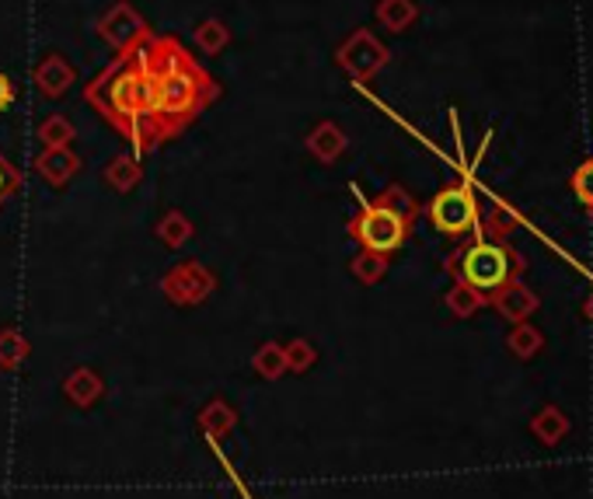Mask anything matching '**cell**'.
<instances>
[{"label":"cell","mask_w":593,"mask_h":499,"mask_svg":"<svg viewBox=\"0 0 593 499\" xmlns=\"http://www.w3.org/2000/svg\"><path fill=\"white\" fill-rule=\"evenodd\" d=\"M136 60L147 70L154 91V123L164 136V144L182 136L196 119L221 99V84L209 70L185 50L175 35H151L144 45H136Z\"/></svg>","instance_id":"6da1fadb"},{"label":"cell","mask_w":593,"mask_h":499,"mask_svg":"<svg viewBox=\"0 0 593 499\" xmlns=\"http://www.w3.org/2000/svg\"><path fill=\"white\" fill-rule=\"evenodd\" d=\"M84 102L99 112L105 123L130 140L136 157L154 154L164 136L154 123V91L147 70L140 67L136 53H119L99 78L84 84Z\"/></svg>","instance_id":"7a4b0ae2"},{"label":"cell","mask_w":593,"mask_h":499,"mask_svg":"<svg viewBox=\"0 0 593 499\" xmlns=\"http://www.w3.org/2000/svg\"><path fill=\"white\" fill-rule=\"evenodd\" d=\"M419 200L409 193L406 185H388L381 196L364 200L360 210L349 217V237L367 252H381V255H395L401 252V245L409 242V234L419 221Z\"/></svg>","instance_id":"3957f363"},{"label":"cell","mask_w":593,"mask_h":499,"mask_svg":"<svg viewBox=\"0 0 593 499\" xmlns=\"http://www.w3.org/2000/svg\"><path fill=\"white\" fill-rule=\"evenodd\" d=\"M443 269L450 279L468 283V287L482 291L485 297L507 287L510 279H520L528 269L524 255L510 242H489V237H471L468 245L454 248L443 258Z\"/></svg>","instance_id":"277c9868"},{"label":"cell","mask_w":593,"mask_h":499,"mask_svg":"<svg viewBox=\"0 0 593 499\" xmlns=\"http://www.w3.org/2000/svg\"><path fill=\"white\" fill-rule=\"evenodd\" d=\"M479 196L468 182H450L440 193L426 203V217H430L433 231L447 234V237H468L479 227Z\"/></svg>","instance_id":"5b68a950"},{"label":"cell","mask_w":593,"mask_h":499,"mask_svg":"<svg viewBox=\"0 0 593 499\" xmlns=\"http://www.w3.org/2000/svg\"><path fill=\"white\" fill-rule=\"evenodd\" d=\"M388 60H391V50L370 29H352L336 50V67L356 84L374 81L388 67Z\"/></svg>","instance_id":"8992f818"},{"label":"cell","mask_w":593,"mask_h":499,"mask_svg":"<svg viewBox=\"0 0 593 499\" xmlns=\"http://www.w3.org/2000/svg\"><path fill=\"white\" fill-rule=\"evenodd\" d=\"M213 291H217V273L196 258H185L161 276V294L175 307H200L213 297Z\"/></svg>","instance_id":"52a82bcc"},{"label":"cell","mask_w":593,"mask_h":499,"mask_svg":"<svg viewBox=\"0 0 593 499\" xmlns=\"http://www.w3.org/2000/svg\"><path fill=\"white\" fill-rule=\"evenodd\" d=\"M99 35H102V42H109L112 50H115V57L119 53H133L136 45H144L154 32H151V26H147V18L140 14L130 0H115V4L99 18Z\"/></svg>","instance_id":"ba28073f"},{"label":"cell","mask_w":593,"mask_h":499,"mask_svg":"<svg viewBox=\"0 0 593 499\" xmlns=\"http://www.w3.org/2000/svg\"><path fill=\"white\" fill-rule=\"evenodd\" d=\"M32 81H35V88L45 94V99H63V94L78 84V70L63 53H45L39 60V67H35Z\"/></svg>","instance_id":"9c48e42d"},{"label":"cell","mask_w":593,"mask_h":499,"mask_svg":"<svg viewBox=\"0 0 593 499\" xmlns=\"http://www.w3.org/2000/svg\"><path fill=\"white\" fill-rule=\"evenodd\" d=\"M489 304L500 312L510 325H517V322H528L538 307H541V301H538V294L528 287V283H520V279H510L507 287H500L495 294H489Z\"/></svg>","instance_id":"30bf717a"},{"label":"cell","mask_w":593,"mask_h":499,"mask_svg":"<svg viewBox=\"0 0 593 499\" xmlns=\"http://www.w3.org/2000/svg\"><path fill=\"white\" fill-rule=\"evenodd\" d=\"M35 172L53 189H63V185H70L78 179L81 157H78L74 147H42V154L35 157Z\"/></svg>","instance_id":"8fae6325"},{"label":"cell","mask_w":593,"mask_h":499,"mask_svg":"<svg viewBox=\"0 0 593 499\" xmlns=\"http://www.w3.org/2000/svg\"><path fill=\"white\" fill-rule=\"evenodd\" d=\"M304 147H307V154H311L318 164H336L346 154V147H349V136H346V130L339 123L321 119V123L311 133H307Z\"/></svg>","instance_id":"7c38bea8"},{"label":"cell","mask_w":593,"mask_h":499,"mask_svg":"<svg viewBox=\"0 0 593 499\" xmlns=\"http://www.w3.org/2000/svg\"><path fill=\"white\" fill-rule=\"evenodd\" d=\"M63 395L70 406H78V409H94L102 401L105 395V377L94 370V367H78V370H70L67 374V381H63Z\"/></svg>","instance_id":"4fadbf2b"},{"label":"cell","mask_w":593,"mask_h":499,"mask_svg":"<svg viewBox=\"0 0 593 499\" xmlns=\"http://www.w3.org/2000/svg\"><path fill=\"white\" fill-rule=\"evenodd\" d=\"M520 227V213L503 203V200H495L489 210L479 213V227H474V237H489V242H510V234Z\"/></svg>","instance_id":"5bb4252c"},{"label":"cell","mask_w":593,"mask_h":499,"mask_svg":"<svg viewBox=\"0 0 593 499\" xmlns=\"http://www.w3.org/2000/svg\"><path fill=\"white\" fill-rule=\"evenodd\" d=\"M102 179L109 189H115V193H133V189L144 182V157H136L133 151L130 154H115L105 169H102Z\"/></svg>","instance_id":"9a60e30c"},{"label":"cell","mask_w":593,"mask_h":499,"mask_svg":"<svg viewBox=\"0 0 593 499\" xmlns=\"http://www.w3.org/2000/svg\"><path fill=\"white\" fill-rule=\"evenodd\" d=\"M196 426L206 434V440H224L234 426H237V409L234 406H227L224 398H213V401H206V406L200 409V416H196Z\"/></svg>","instance_id":"2e32d148"},{"label":"cell","mask_w":593,"mask_h":499,"mask_svg":"<svg viewBox=\"0 0 593 499\" xmlns=\"http://www.w3.org/2000/svg\"><path fill=\"white\" fill-rule=\"evenodd\" d=\"M377 21H381V29L401 35V32H409L416 26V18H419V4L416 0H377Z\"/></svg>","instance_id":"e0dca14e"},{"label":"cell","mask_w":593,"mask_h":499,"mask_svg":"<svg viewBox=\"0 0 593 499\" xmlns=\"http://www.w3.org/2000/svg\"><path fill=\"white\" fill-rule=\"evenodd\" d=\"M569 416L559 406H544L534 419H531V434L544 444V447H555L569 437Z\"/></svg>","instance_id":"ac0fdd59"},{"label":"cell","mask_w":593,"mask_h":499,"mask_svg":"<svg viewBox=\"0 0 593 499\" xmlns=\"http://www.w3.org/2000/svg\"><path fill=\"white\" fill-rule=\"evenodd\" d=\"M154 234H157V242L161 245H168V248H182L193 242V234H196V224L185 217L182 210H168L164 217L154 224Z\"/></svg>","instance_id":"d6986e66"},{"label":"cell","mask_w":593,"mask_h":499,"mask_svg":"<svg viewBox=\"0 0 593 499\" xmlns=\"http://www.w3.org/2000/svg\"><path fill=\"white\" fill-rule=\"evenodd\" d=\"M29 353H32V346H29L25 336H21L18 325H4V328H0V370H4V374L18 370L21 364L29 360Z\"/></svg>","instance_id":"ffe728a7"},{"label":"cell","mask_w":593,"mask_h":499,"mask_svg":"<svg viewBox=\"0 0 593 499\" xmlns=\"http://www.w3.org/2000/svg\"><path fill=\"white\" fill-rule=\"evenodd\" d=\"M193 42H196V50L206 53V57H221L227 45H231V29H227V21L221 18H203L196 32H193Z\"/></svg>","instance_id":"44dd1931"},{"label":"cell","mask_w":593,"mask_h":499,"mask_svg":"<svg viewBox=\"0 0 593 499\" xmlns=\"http://www.w3.org/2000/svg\"><path fill=\"white\" fill-rule=\"evenodd\" d=\"M388 263L391 258L388 255H381V252H356L352 258H349V273H352V279L356 283H364V287H374V283H381L385 276H388Z\"/></svg>","instance_id":"7402d4cb"},{"label":"cell","mask_w":593,"mask_h":499,"mask_svg":"<svg viewBox=\"0 0 593 499\" xmlns=\"http://www.w3.org/2000/svg\"><path fill=\"white\" fill-rule=\"evenodd\" d=\"M443 304L450 307V315H454V318H471V315H479L482 307L489 304V297H485L482 291L468 287V283H458V279H454V287L443 294Z\"/></svg>","instance_id":"603a6c76"},{"label":"cell","mask_w":593,"mask_h":499,"mask_svg":"<svg viewBox=\"0 0 593 499\" xmlns=\"http://www.w3.org/2000/svg\"><path fill=\"white\" fill-rule=\"evenodd\" d=\"M252 370L263 377V381H279L283 374H290L287 370V356H283V346L279 343H263L255 353H252Z\"/></svg>","instance_id":"cb8c5ba5"},{"label":"cell","mask_w":593,"mask_h":499,"mask_svg":"<svg viewBox=\"0 0 593 499\" xmlns=\"http://www.w3.org/2000/svg\"><path fill=\"white\" fill-rule=\"evenodd\" d=\"M507 349L517 356V360H534V356L544 349L541 328H534L531 322H517V325L510 328V336H507Z\"/></svg>","instance_id":"d4e9b609"},{"label":"cell","mask_w":593,"mask_h":499,"mask_svg":"<svg viewBox=\"0 0 593 499\" xmlns=\"http://www.w3.org/2000/svg\"><path fill=\"white\" fill-rule=\"evenodd\" d=\"M35 136L42 140V147H70L78 140V126L70 123L67 115L53 112V115H45L42 123H39Z\"/></svg>","instance_id":"484cf974"},{"label":"cell","mask_w":593,"mask_h":499,"mask_svg":"<svg viewBox=\"0 0 593 499\" xmlns=\"http://www.w3.org/2000/svg\"><path fill=\"white\" fill-rule=\"evenodd\" d=\"M283 356H287V370L290 374H307L318 364V349L307 339H290L283 343Z\"/></svg>","instance_id":"4316f807"},{"label":"cell","mask_w":593,"mask_h":499,"mask_svg":"<svg viewBox=\"0 0 593 499\" xmlns=\"http://www.w3.org/2000/svg\"><path fill=\"white\" fill-rule=\"evenodd\" d=\"M569 189H573V196H576L583 206H593V157L580 164L576 175L569 179Z\"/></svg>","instance_id":"83f0119b"},{"label":"cell","mask_w":593,"mask_h":499,"mask_svg":"<svg viewBox=\"0 0 593 499\" xmlns=\"http://www.w3.org/2000/svg\"><path fill=\"white\" fill-rule=\"evenodd\" d=\"M18 189H21V172L0 154V206H4L11 196H18Z\"/></svg>","instance_id":"f1b7e54d"},{"label":"cell","mask_w":593,"mask_h":499,"mask_svg":"<svg viewBox=\"0 0 593 499\" xmlns=\"http://www.w3.org/2000/svg\"><path fill=\"white\" fill-rule=\"evenodd\" d=\"M11 102H14V81L0 70V112H8Z\"/></svg>","instance_id":"f546056e"},{"label":"cell","mask_w":593,"mask_h":499,"mask_svg":"<svg viewBox=\"0 0 593 499\" xmlns=\"http://www.w3.org/2000/svg\"><path fill=\"white\" fill-rule=\"evenodd\" d=\"M583 315H586V318L593 322V291H590V297L583 301Z\"/></svg>","instance_id":"4dcf8cb0"},{"label":"cell","mask_w":593,"mask_h":499,"mask_svg":"<svg viewBox=\"0 0 593 499\" xmlns=\"http://www.w3.org/2000/svg\"><path fill=\"white\" fill-rule=\"evenodd\" d=\"M586 217H590V221H593V206H586Z\"/></svg>","instance_id":"1f68e13d"}]
</instances>
